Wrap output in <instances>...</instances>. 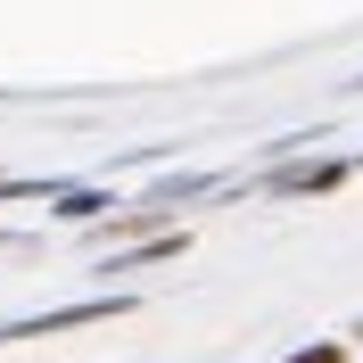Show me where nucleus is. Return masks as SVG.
Masks as SVG:
<instances>
[{"label": "nucleus", "instance_id": "obj_1", "mask_svg": "<svg viewBox=\"0 0 363 363\" xmlns=\"http://www.w3.org/2000/svg\"><path fill=\"white\" fill-rule=\"evenodd\" d=\"M289 363H347V347H339V339H322V347H306V355H289Z\"/></svg>", "mask_w": 363, "mask_h": 363}]
</instances>
